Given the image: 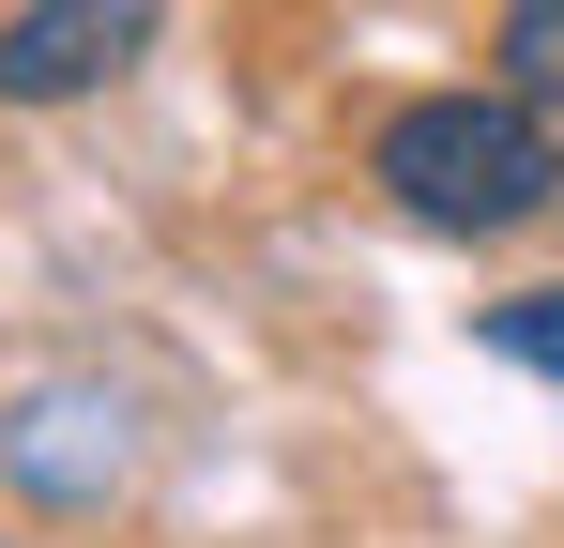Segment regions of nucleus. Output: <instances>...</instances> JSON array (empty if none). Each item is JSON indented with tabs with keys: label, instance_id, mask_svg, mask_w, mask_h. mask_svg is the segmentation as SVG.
I'll return each instance as SVG.
<instances>
[{
	"label": "nucleus",
	"instance_id": "1",
	"mask_svg": "<svg viewBox=\"0 0 564 548\" xmlns=\"http://www.w3.org/2000/svg\"><path fill=\"white\" fill-rule=\"evenodd\" d=\"M367 183L443 244H503L564 198V122L519 107V91H412V107H381Z\"/></svg>",
	"mask_w": 564,
	"mask_h": 548
},
{
	"label": "nucleus",
	"instance_id": "2",
	"mask_svg": "<svg viewBox=\"0 0 564 548\" xmlns=\"http://www.w3.org/2000/svg\"><path fill=\"white\" fill-rule=\"evenodd\" d=\"M153 46V0H15L0 15V107H77Z\"/></svg>",
	"mask_w": 564,
	"mask_h": 548
},
{
	"label": "nucleus",
	"instance_id": "3",
	"mask_svg": "<svg viewBox=\"0 0 564 548\" xmlns=\"http://www.w3.org/2000/svg\"><path fill=\"white\" fill-rule=\"evenodd\" d=\"M488 91H519V107L564 122V0H503L488 15Z\"/></svg>",
	"mask_w": 564,
	"mask_h": 548
},
{
	"label": "nucleus",
	"instance_id": "4",
	"mask_svg": "<svg viewBox=\"0 0 564 548\" xmlns=\"http://www.w3.org/2000/svg\"><path fill=\"white\" fill-rule=\"evenodd\" d=\"M488 351L534 365V381H564V274H550V289H519V305H488Z\"/></svg>",
	"mask_w": 564,
	"mask_h": 548
}]
</instances>
